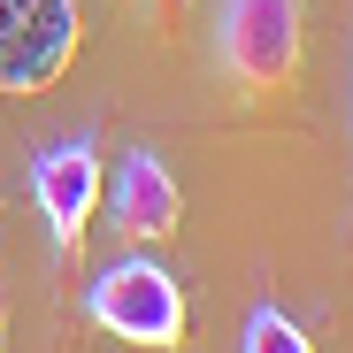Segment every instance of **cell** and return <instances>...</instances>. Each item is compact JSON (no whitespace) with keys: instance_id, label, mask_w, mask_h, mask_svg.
<instances>
[{"instance_id":"1","label":"cell","mask_w":353,"mask_h":353,"mask_svg":"<svg viewBox=\"0 0 353 353\" xmlns=\"http://www.w3.org/2000/svg\"><path fill=\"white\" fill-rule=\"evenodd\" d=\"M85 315H92L108 338H123V345L169 353V345H185V284H176L154 254H123V261L92 269Z\"/></svg>"},{"instance_id":"2","label":"cell","mask_w":353,"mask_h":353,"mask_svg":"<svg viewBox=\"0 0 353 353\" xmlns=\"http://www.w3.org/2000/svg\"><path fill=\"white\" fill-rule=\"evenodd\" d=\"M223 70L239 92H284L300 77V0H223Z\"/></svg>"},{"instance_id":"3","label":"cell","mask_w":353,"mask_h":353,"mask_svg":"<svg viewBox=\"0 0 353 353\" xmlns=\"http://www.w3.org/2000/svg\"><path fill=\"white\" fill-rule=\"evenodd\" d=\"M77 54V0H0V92H46Z\"/></svg>"},{"instance_id":"4","label":"cell","mask_w":353,"mask_h":353,"mask_svg":"<svg viewBox=\"0 0 353 353\" xmlns=\"http://www.w3.org/2000/svg\"><path fill=\"white\" fill-rule=\"evenodd\" d=\"M100 192H108V169H100V146H92V139H62V146L31 154V200H39L46 239L62 246V254L92 230Z\"/></svg>"},{"instance_id":"5","label":"cell","mask_w":353,"mask_h":353,"mask_svg":"<svg viewBox=\"0 0 353 353\" xmlns=\"http://www.w3.org/2000/svg\"><path fill=\"white\" fill-rule=\"evenodd\" d=\"M108 223H115V239H131V246H161L176 223H185V192H176V176L154 146H139L123 169H115V185H108Z\"/></svg>"},{"instance_id":"6","label":"cell","mask_w":353,"mask_h":353,"mask_svg":"<svg viewBox=\"0 0 353 353\" xmlns=\"http://www.w3.org/2000/svg\"><path fill=\"white\" fill-rule=\"evenodd\" d=\"M239 353H315V338L292 323L284 307H254L246 330H239Z\"/></svg>"}]
</instances>
